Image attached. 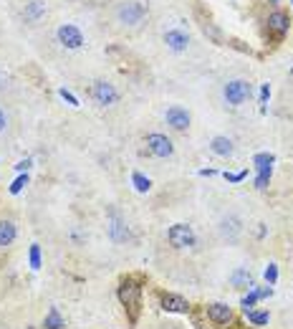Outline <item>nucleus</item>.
<instances>
[{
  "mask_svg": "<svg viewBox=\"0 0 293 329\" xmlns=\"http://www.w3.org/2000/svg\"><path fill=\"white\" fill-rule=\"evenodd\" d=\"M141 276H126L121 279L119 289H116V296L121 301V306L126 309V316H129V324H136L139 319V311H141Z\"/></svg>",
  "mask_w": 293,
  "mask_h": 329,
  "instance_id": "obj_1",
  "label": "nucleus"
},
{
  "mask_svg": "<svg viewBox=\"0 0 293 329\" xmlns=\"http://www.w3.org/2000/svg\"><path fill=\"white\" fill-rule=\"evenodd\" d=\"M250 94H253V86H250L248 81H243V79L228 81L225 89H223V96H225V101H228L230 106H240V104H245V101L250 99Z\"/></svg>",
  "mask_w": 293,
  "mask_h": 329,
  "instance_id": "obj_2",
  "label": "nucleus"
},
{
  "mask_svg": "<svg viewBox=\"0 0 293 329\" xmlns=\"http://www.w3.org/2000/svg\"><path fill=\"white\" fill-rule=\"evenodd\" d=\"M167 241H170L172 248H190V246H195L197 236H195L192 226H187V223H175V226L167 231Z\"/></svg>",
  "mask_w": 293,
  "mask_h": 329,
  "instance_id": "obj_3",
  "label": "nucleus"
},
{
  "mask_svg": "<svg viewBox=\"0 0 293 329\" xmlns=\"http://www.w3.org/2000/svg\"><path fill=\"white\" fill-rule=\"evenodd\" d=\"M144 16H146V8L139 3V0H129V3H121L116 8V18L124 26H136V23L144 21Z\"/></svg>",
  "mask_w": 293,
  "mask_h": 329,
  "instance_id": "obj_4",
  "label": "nucleus"
},
{
  "mask_svg": "<svg viewBox=\"0 0 293 329\" xmlns=\"http://www.w3.org/2000/svg\"><path fill=\"white\" fill-rule=\"evenodd\" d=\"M146 149H150L155 157H170L172 152H175V144H172V139L170 137H165V134H160V132H152V134H146Z\"/></svg>",
  "mask_w": 293,
  "mask_h": 329,
  "instance_id": "obj_5",
  "label": "nucleus"
},
{
  "mask_svg": "<svg viewBox=\"0 0 293 329\" xmlns=\"http://www.w3.org/2000/svg\"><path fill=\"white\" fill-rule=\"evenodd\" d=\"M160 309L170 311V314H187L190 311V301L175 291H162L160 294Z\"/></svg>",
  "mask_w": 293,
  "mask_h": 329,
  "instance_id": "obj_6",
  "label": "nucleus"
},
{
  "mask_svg": "<svg viewBox=\"0 0 293 329\" xmlns=\"http://www.w3.org/2000/svg\"><path fill=\"white\" fill-rule=\"evenodd\" d=\"M91 96H94V101H96L99 106H111V104L119 101V91H116L114 84H109V81H96V84L91 86Z\"/></svg>",
  "mask_w": 293,
  "mask_h": 329,
  "instance_id": "obj_7",
  "label": "nucleus"
},
{
  "mask_svg": "<svg viewBox=\"0 0 293 329\" xmlns=\"http://www.w3.org/2000/svg\"><path fill=\"white\" fill-rule=\"evenodd\" d=\"M205 316L215 324V326H225L233 321V309L223 301H215V304H207L205 306Z\"/></svg>",
  "mask_w": 293,
  "mask_h": 329,
  "instance_id": "obj_8",
  "label": "nucleus"
},
{
  "mask_svg": "<svg viewBox=\"0 0 293 329\" xmlns=\"http://www.w3.org/2000/svg\"><path fill=\"white\" fill-rule=\"evenodd\" d=\"M58 41H61L66 48H81V46H84V33H81L76 26L63 23V26L58 28Z\"/></svg>",
  "mask_w": 293,
  "mask_h": 329,
  "instance_id": "obj_9",
  "label": "nucleus"
},
{
  "mask_svg": "<svg viewBox=\"0 0 293 329\" xmlns=\"http://www.w3.org/2000/svg\"><path fill=\"white\" fill-rule=\"evenodd\" d=\"M165 119H167V124H170L172 129H177V132H185V129L190 127V112H187L185 106H177V104L167 109Z\"/></svg>",
  "mask_w": 293,
  "mask_h": 329,
  "instance_id": "obj_10",
  "label": "nucleus"
},
{
  "mask_svg": "<svg viewBox=\"0 0 293 329\" xmlns=\"http://www.w3.org/2000/svg\"><path fill=\"white\" fill-rule=\"evenodd\" d=\"M109 236H111V241L114 243H126L131 236H129V228H126V223L116 215V213H109Z\"/></svg>",
  "mask_w": 293,
  "mask_h": 329,
  "instance_id": "obj_11",
  "label": "nucleus"
},
{
  "mask_svg": "<svg viewBox=\"0 0 293 329\" xmlns=\"http://www.w3.org/2000/svg\"><path fill=\"white\" fill-rule=\"evenodd\" d=\"M165 43L172 48V51H185L187 48V43H190V36L185 33V31H167L165 33Z\"/></svg>",
  "mask_w": 293,
  "mask_h": 329,
  "instance_id": "obj_12",
  "label": "nucleus"
},
{
  "mask_svg": "<svg viewBox=\"0 0 293 329\" xmlns=\"http://www.w3.org/2000/svg\"><path fill=\"white\" fill-rule=\"evenodd\" d=\"M230 284L238 286V289H253L255 286V281H253V276H250V271L245 266H240V268H235L230 273Z\"/></svg>",
  "mask_w": 293,
  "mask_h": 329,
  "instance_id": "obj_13",
  "label": "nucleus"
},
{
  "mask_svg": "<svg viewBox=\"0 0 293 329\" xmlns=\"http://www.w3.org/2000/svg\"><path fill=\"white\" fill-rule=\"evenodd\" d=\"M268 28H270L275 36H283V33L288 31V16L280 13V11H273V13L268 16Z\"/></svg>",
  "mask_w": 293,
  "mask_h": 329,
  "instance_id": "obj_14",
  "label": "nucleus"
},
{
  "mask_svg": "<svg viewBox=\"0 0 293 329\" xmlns=\"http://www.w3.org/2000/svg\"><path fill=\"white\" fill-rule=\"evenodd\" d=\"M16 236H18V231H16L13 221H0V248H8L16 241Z\"/></svg>",
  "mask_w": 293,
  "mask_h": 329,
  "instance_id": "obj_15",
  "label": "nucleus"
},
{
  "mask_svg": "<svg viewBox=\"0 0 293 329\" xmlns=\"http://www.w3.org/2000/svg\"><path fill=\"white\" fill-rule=\"evenodd\" d=\"M210 149H212L217 157H230L235 147H233V139H230V137H212Z\"/></svg>",
  "mask_w": 293,
  "mask_h": 329,
  "instance_id": "obj_16",
  "label": "nucleus"
},
{
  "mask_svg": "<svg viewBox=\"0 0 293 329\" xmlns=\"http://www.w3.org/2000/svg\"><path fill=\"white\" fill-rule=\"evenodd\" d=\"M46 13V3H43V0H31V3H26V11H23V18L26 21H38L41 16Z\"/></svg>",
  "mask_w": 293,
  "mask_h": 329,
  "instance_id": "obj_17",
  "label": "nucleus"
},
{
  "mask_svg": "<svg viewBox=\"0 0 293 329\" xmlns=\"http://www.w3.org/2000/svg\"><path fill=\"white\" fill-rule=\"evenodd\" d=\"M63 326H66V319L61 316V311L56 306H51L46 319H43V329H63Z\"/></svg>",
  "mask_w": 293,
  "mask_h": 329,
  "instance_id": "obj_18",
  "label": "nucleus"
},
{
  "mask_svg": "<svg viewBox=\"0 0 293 329\" xmlns=\"http://www.w3.org/2000/svg\"><path fill=\"white\" fill-rule=\"evenodd\" d=\"M258 175H255V188L258 190H265L270 185V178H273V164H263V168H255Z\"/></svg>",
  "mask_w": 293,
  "mask_h": 329,
  "instance_id": "obj_19",
  "label": "nucleus"
},
{
  "mask_svg": "<svg viewBox=\"0 0 293 329\" xmlns=\"http://www.w3.org/2000/svg\"><path fill=\"white\" fill-rule=\"evenodd\" d=\"M131 185H134L136 193H150L152 190V180L141 173H131Z\"/></svg>",
  "mask_w": 293,
  "mask_h": 329,
  "instance_id": "obj_20",
  "label": "nucleus"
},
{
  "mask_svg": "<svg viewBox=\"0 0 293 329\" xmlns=\"http://www.w3.org/2000/svg\"><path fill=\"white\" fill-rule=\"evenodd\" d=\"M245 319H248L253 326H268L270 314H268V311H255V309H250V311H245Z\"/></svg>",
  "mask_w": 293,
  "mask_h": 329,
  "instance_id": "obj_21",
  "label": "nucleus"
},
{
  "mask_svg": "<svg viewBox=\"0 0 293 329\" xmlns=\"http://www.w3.org/2000/svg\"><path fill=\"white\" fill-rule=\"evenodd\" d=\"M28 261H31V268H33V271H38V268L43 266V258H41V246H38V243H33V246H31V251H28Z\"/></svg>",
  "mask_w": 293,
  "mask_h": 329,
  "instance_id": "obj_22",
  "label": "nucleus"
},
{
  "mask_svg": "<svg viewBox=\"0 0 293 329\" xmlns=\"http://www.w3.org/2000/svg\"><path fill=\"white\" fill-rule=\"evenodd\" d=\"M258 301H260V299H258V294H255V291L250 289V291H248V294H245V296L240 299V306H243V314H245V311H250V309H253V306H255Z\"/></svg>",
  "mask_w": 293,
  "mask_h": 329,
  "instance_id": "obj_23",
  "label": "nucleus"
},
{
  "mask_svg": "<svg viewBox=\"0 0 293 329\" xmlns=\"http://www.w3.org/2000/svg\"><path fill=\"white\" fill-rule=\"evenodd\" d=\"M28 185V173H21L16 180H13V185H11V195H18V193H23V188Z\"/></svg>",
  "mask_w": 293,
  "mask_h": 329,
  "instance_id": "obj_24",
  "label": "nucleus"
},
{
  "mask_svg": "<svg viewBox=\"0 0 293 329\" xmlns=\"http://www.w3.org/2000/svg\"><path fill=\"white\" fill-rule=\"evenodd\" d=\"M263 279H265L268 286H275V281H278V266H275V263H268L265 271H263Z\"/></svg>",
  "mask_w": 293,
  "mask_h": 329,
  "instance_id": "obj_25",
  "label": "nucleus"
},
{
  "mask_svg": "<svg viewBox=\"0 0 293 329\" xmlns=\"http://www.w3.org/2000/svg\"><path fill=\"white\" fill-rule=\"evenodd\" d=\"M275 162V157L270 154V152H258L255 157H253V164L255 168H263V164H273Z\"/></svg>",
  "mask_w": 293,
  "mask_h": 329,
  "instance_id": "obj_26",
  "label": "nucleus"
},
{
  "mask_svg": "<svg viewBox=\"0 0 293 329\" xmlns=\"http://www.w3.org/2000/svg\"><path fill=\"white\" fill-rule=\"evenodd\" d=\"M248 178V170H240V173H225V180L228 183H243Z\"/></svg>",
  "mask_w": 293,
  "mask_h": 329,
  "instance_id": "obj_27",
  "label": "nucleus"
},
{
  "mask_svg": "<svg viewBox=\"0 0 293 329\" xmlns=\"http://www.w3.org/2000/svg\"><path fill=\"white\" fill-rule=\"evenodd\" d=\"M253 291L258 294V299H270L273 296V286H253Z\"/></svg>",
  "mask_w": 293,
  "mask_h": 329,
  "instance_id": "obj_28",
  "label": "nucleus"
},
{
  "mask_svg": "<svg viewBox=\"0 0 293 329\" xmlns=\"http://www.w3.org/2000/svg\"><path fill=\"white\" fill-rule=\"evenodd\" d=\"M58 94H61V99H63V101H68L71 106H79V99H76V96H74V94H71L68 89H61Z\"/></svg>",
  "mask_w": 293,
  "mask_h": 329,
  "instance_id": "obj_29",
  "label": "nucleus"
},
{
  "mask_svg": "<svg viewBox=\"0 0 293 329\" xmlns=\"http://www.w3.org/2000/svg\"><path fill=\"white\" fill-rule=\"evenodd\" d=\"M31 164H33V159L26 157V159H21V162L16 164V170H18V173H28V170H31Z\"/></svg>",
  "mask_w": 293,
  "mask_h": 329,
  "instance_id": "obj_30",
  "label": "nucleus"
},
{
  "mask_svg": "<svg viewBox=\"0 0 293 329\" xmlns=\"http://www.w3.org/2000/svg\"><path fill=\"white\" fill-rule=\"evenodd\" d=\"M268 99H270V86L263 84V86H260V104H265Z\"/></svg>",
  "mask_w": 293,
  "mask_h": 329,
  "instance_id": "obj_31",
  "label": "nucleus"
},
{
  "mask_svg": "<svg viewBox=\"0 0 293 329\" xmlns=\"http://www.w3.org/2000/svg\"><path fill=\"white\" fill-rule=\"evenodd\" d=\"M6 127H8V117H6L3 109H0V132H6Z\"/></svg>",
  "mask_w": 293,
  "mask_h": 329,
  "instance_id": "obj_32",
  "label": "nucleus"
},
{
  "mask_svg": "<svg viewBox=\"0 0 293 329\" xmlns=\"http://www.w3.org/2000/svg\"><path fill=\"white\" fill-rule=\"evenodd\" d=\"M200 175H207V178H212V175H217L215 170H200Z\"/></svg>",
  "mask_w": 293,
  "mask_h": 329,
  "instance_id": "obj_33",
  "label": "nucleus"
},
{
  "mask_svg": "<svg viewBox=\"0 0 293 329\" xmlns=\"http://www.w3.org/2000/svg\"><path fill=\"white\" fill-rule=\"evenodd\" d=\"M3 86H6V76H3V74H0V89H3Z\"/></svg>",
  "mask_w": 293,
  "mask_h": 329,
  "instance_id": "obj_34",
  "label": "nucleus"
},
{
  "mask_svg": "<svg viewBox=\"0 0 293 329\" xmlns=\"http://www.w3.org/2000/svg\"><path fill=\"white\" fill-rule=\"evenodd\" d=\"M167 329H177V326H167Z\"/></svg>",
  "mask_w": 293,
  "mask_h": 329,
  "instance_id": "obj_35",
  "label": "nucleus"
}]
</instances>
